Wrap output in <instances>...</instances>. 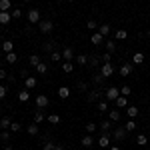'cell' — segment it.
Instances as JSON below:
<instances>
[{
	"mask_svg": "<svg viewBox=\"0 0 150 150\" xmlns=\"http://www.w3.org/2000/svg\"><path fill=\"white\" fill-rule=\"evenodd\" d=\"M38 28H40L42 34H50L52 28H54V24H52V20H40V22H38Z\"/></svg>",
	"mask_w": 150,
	"mask_h": 150,
	"instance_id": "obj_1",
	"label": "cell"
},
{
	"mask_svg": "<svg viewBox=\"0 0 150 150\" xmlns=\"http://www.w3.org/2000/svg\"><path fill=\"white\" fill-rule=\"evenodd\" d=\"M104 96H106V100H112V102H114L116 98L120 96V90H118L116 86H110V88H106V90H104Z\"/></svg>",
	"mask_w": 150,
	"mask_h": 150,
	"instance_id": "obj_2",
	"label": "cell"
},
{
	"mask_svg": "<svg viewBox=\"0 0 150 150\" xmlns=\"http://www.w3.org/2000/svg\"><path fill=\"white\" fill-rule=\"evenodd\" d=\"M100 74H102V78H110L112 74H114V66L110 64V62H106L100 66Z\"/></svg>",
	"mask_w": 150,
	"mask_h": 150,
	"instance_id": "obj_3",
	"label": "cell"
},
{
	"mask_svg": "<svg viewBox=\"0 0 150 150\" xmlns=\"http://www.w3.org/2000/svg\"><path fill=\"white\" fill-rule=\"evenodd\" d=\"M28 22H30V24H38V22H40V12H38V8L28 10Z\"/></svg>",
	"mask_w": 150,
	"mask_h": 150,
	"instance_id": "obj_4",
	"label": "cell"
},
{
	"mask_svg": "<svg viewBox=\"0 0 150 150\" xmlns=\"http://www.w3.org/2000/svg\"><path fill=\"white\" fill-rule=\"evenodd\" d=\"M96 144H98L100 148H108V146H110V134H108V132H104L102 136L96 140Z\"/></svg>",
	"mask_w": 150,
	"mask_h": 150,
	"instance_id": "obj_5",
	"label": "cell"
},
{
	"mask_svg": "<svg viewBox=\"0 0 150 150\" xmlns=\"http://www.w3.org/2000/svg\"><path fill=\"white\" fill-rule=\"evenodd\" d=\"M34 102H36V108H40V110H42V108H46V106H48V96H44V94H38Z\"/></svg>",
	"mask_w": 150,
	"mask_h": 150,
	"instance_id": "obj_6",
	"label": "cell"
},
{
	"mask_svg": "<svg viewBox=\"0 0 150 150\" xmlns=\"http://www.w3.org/2000/svg\"><path fill=\"white\" fill-rule=\"evenodd\" d=\"M74 52H72V48H64V50H62V60H64V62H72V60H74Z\"/></svg>",
	"mask_w": 150,
	"mask_h": 150,
	"instance_id": "obj_7",
	"label": "cell"
},
{
	"mask_svg": "<svg viewBox=\"0 0 150 150\" xmlns=\"http://www.w3.org/2000/svg\"><path fill=\"white\" fill-rule=\"evenodd\" d=\"M118 74H120V76H130V74H132V64H130V62L122 64L120 70H118Z\"/></svg>",
	"mask_w": 150,
	"mask_h": 150,
	"instance_id": "obj_8",
	"label": "cell"
},
{
	"mask_svg": "<svg viewBox=\"0 0 150 150\" xmlns=\"http://www.w3.org/2000/svg\"><path fill=\"white\" fill-rule=\"evenodd\" d=\"M126 134H128V132H126V128H124V126H118L114 130V138L116 140H126Z\"/></svg>",
	"mask_w": 150,
	"mask_h": 150,
	"instance_id": "obj_9",
	"label": "cell"
},
{
	"mask_svg": "<svg viewBox=\"0 0 150 150\" xmlns=\"http://www.w3.org/2000/svg\"><path fill=\"white\" fill-rule=\"evenodd\" d=\"M80 144L84 146V148H90V146L94 144V138L90 136V134H84V136H82V140H80Z\"/></svg>",
	"mask_w": 150,
	"mask_h": 150,
	"instance_id": "obj_10",
	"label": "cell"
},
{
	"mask_svg": "<svg viewBox=\"0 0 150 150\" xmlns=\"http://www.w3.org/2000/svg\"><path fill=\"white\" fill-rule=\"evenodd\" d=\"M24 84H26L28 90H32L36 84H38V80H36V76H26V78H24Z\"/></svg>",
	"mask_w": 150,
	"mask_h": 150,
	"instance_id": "obj_11",
	"label": "cell"
},
{
	"mask_svg": "<svg viewBox=\"0 0 150 150\" xmlns=\"http://www.w3.org/2000/svg\"><path fill=\"white\" fill-rule=\"evenodd\" d=\"M12 20V14L10 12H0V24H4V26H8Z\"/></svg>",
	"mask_w": 150,
	"mask_h": 150,
	"instance_id": "obj_12",
	"label": "cell"
},
{
	"mask_svg": "<svg viewBox=\"0 0 150 150\" xmlns=\"http://www.w3.org/2000/svg\"><path fill=\"white\" fill-rule=\"evenodd\" d=\"M12 10V0H0V12H10Z\"/></svg>",
	"mask_w": 150,
	"mask_h": 150,
	"instance_id": "obj_13",
	"label": "cell"
},
{
	"mask_svg": "<svg viewBox=\"0 0 150 150\" xmlns=\"http://www.w3.org/2000/svg\"><path fill=\"white\" fill-rule=\"evenodd\" d=\"M58 96H60L62 100L70 98V88H68V86H60V88H58Z\"/></svg>",
	"mask_w": 150,
	"mask_h": 150,
	"instance_id": "obj_14",
	"label": "cell"
},
{
	"mask_svg": "<svg viewBox=\"0 0 150 150\" xmlns=\"http://www.w3.org/2000/svg\"><path fill=\"white\" fill-rule=\"evenodd\" d=\"M2 52H6V54L8 52H14V42L12 40H4L2 42Z\"/></svg>",
	"mask_w": 150,
	"mask_h": 150,
	"instance_id": "obj_15",
	"label": "cell"
},
{
	"mask_svg": "<svg viewBox=\"0 0 150 150\" xmlns=\"http://www.w3.org/2000/svg\"><path fill=\"white\" fill-rule=\"evenodd\" d=\"M104 46H106V52H116V48H118V44H116V40H106L104 42Z\"/></svg>",
	"mask_w": 150,
	"mask_h": 150,
	"instance_id": "obj_16",
	"label": "cell"
},
{
	"mask_svg": "<svg viewBox=\"0 0 150 150\" xmlns=\"http://www.w3.org/2000/svg\"><path fill=\"white\" fill-rule=\"evenodd\" d=\"M90 42H92V44H104V36L100 34V32H94V34L90 36Z\"/></svg>",
	"mask_w": 150,
	"mask_h": 150,
	"instance_id": "obj_17",
	"label": "cell"
},
{
	"mask_svg": "<svg viewBox=\"0 0 150 150\" xmlns=\"http://www.w3.org/2000/svg\"><path fill=\"white\" fill-rule=\"evenodd\" d=\"M114 102H116V108H126V106H128V100H126V96H122V94H120V96L116 98Z\"/></svg>",
	"mask_w": 150,
	"mask_h": 150,
	"instance_id": "obj_18",
	"label": "cell"
},
{
	"mask_svg": "<svg viewBox=\"0 0 150 150\" xmlns=\"http://www.w3.org/2000/svg\"><path fill=\"white\" fill-rule=\"evenodd\" d=\"M124 128H126V132H134V130L138 128V124H136V120H134V118H130L126 124H124Z\"/></svg>",
	"mask_w": 150,
	"mask_h": 150,
	"instance_id": "obj_19",
	"label": "cell"
},
{
	"mask_svg": "<svg viewBox=\"0 0 150 150\" xmlns=\"http://www.w3.org/2000/svg\"><path fill=\"white\" fill-rule=\"evenodd\" d=\"M114 38H116V40H126V38H128V32L124 30V28H118V30L114 32Z\"/></svg>",
	"mask_w": 150,
	"mask_h": 150,
	"instance_id": "obj_20",
	"label": "cell"
},
{
	"mask_svg": "<svg viewBox=\"0 0 150 150\" xmlns=\"http://www.w3.org/2000/svg\"><path fill=\"white\" fill-rule=\"evenodd\" d=\"M74 60H76V64H78V66H86V64H88V56H86V54H78Z\"/></svg>",
	"mask_w": 150,
	"mask_h": 150,
	"instance_id": "obj_21",
	"label": "cell"
},
{
	"mask_svg": "<svg viewBox=\"0 0 150 150\" xmlns=\"http://www.w3.org/2000/svg\"><path fill=\"white\" fill-rule=\"evenodd\" d=\"M44 120H46V116H44V112L38 108V110H36V114H34V122H36V124H40V122H44Z\"/></svg>",
	"mask_w": 150,
	"mask_h": 150,
	"instance_id": "obj_22",
	"label": "cell"
},
{
	"mask_svg": "<svg viewBox=\"0 0 150 150\" xmlns=\"http://www.w3.org/2000/svg\"><path fill=\"white\" fill-rule=\"evenodd\" d=\"M40 62H42V60H40V56H36V54H32V56L28 58V64H30L32 68H36V66H38Z\"/></svg>",
	"mask_w": 150,
	"mask_h": 150,
	"instance_id": "obj_23",
	"label": "cell"
},
{
	"mask_svg": "<svg viewBox=\"0 0 150 150\" xmlns=\"http://www.w3.org/2000/svg\"><path fill=\"white\" fill-rule=\"evenodd\" d=\"M62 70L66 74H72L74 72V62H62Z\"/></svg>",
	"mask_w": 150,
	"mask_h": 150,
	"instance_id": "obj_24",
	"label": "cell"
},
{
	"mask_svg": "<svg viewBox=\"0 0 150 150\" xmlns=\"http://www.w3.org/2000/svg\"><path fill=\"white\" fill-rule=\"evenodd\" d=\"M10 124H12V120L8 118V116H4V118L0 120V128H2V130H8V128H10Z\"/></svg>",
	"mask_w": 150,
	"mask_h": 150,
	"instance_id": "obj_25",
	"label": "cell"
},
{
	"mask_svg": "<svg viewBox=\"0 0 150 150\" xmlns=\"http://www.w3.org/2000/svg\"><path fill=\"white\" fill-rule=\"evenodd\" d=\"M126 114H128V118H136V116H138V108H136V106H128Z\"/></svg>",
	"mask_w": 150,
	"mask_h": 150,
	"instance_id": "obj_26",
	"label": "cell"
},
{
	"mask_svg": "<svg viewBox=\"0 0 150 150\" xmlns=\"http://www.w3.org/2000/svg\"><path fill=\"white\" fill-rule=\"evenodd\" d=\"M18 100H20V102H28V100H30V92H28V90L18 92Z\"/></svg>",
	"mask_w": 150,
	"mask_h": 150,
	"instance_id": "obj_27",
	"label": "cell"
},
{
	"mask_svg": "<svg viewBox=\"0 0 150 150\" xmlns=\"http://www.w3.org/2000/svg\"><path fill=\"white\" fill-rule=\"evenodd\" d=\"M98 32L102 36H108L110 34V26H108V24H100V26H98Z\"/></svg>",
	"mask_w": 150,
	"mask_h": 150,
	"instance_id": "obj_28",
	"label": "cell"
},
{
	"mask_svg": "<svg viewBox=\"0 0 150 150\" xmlns=\"http://www.w3.org/2000/svg\"><path fill=\"white\" fill-rule=\"evenodd\" d=\"M36 72H38V74H46L48 72V64L46 62H40V64L36 66Z\"/></svg>",
	"mask_w": 150,
	"mask_h": 150,
	"instance_id": "obj_29",
	"label": "cell"
},
{
	"mask_svg": "<svg viewBox=\"0 0 150 150\" xmlns=\"http://www.w3.org/2000/svg\"><path fill=\"white\" fill-rule=\"evenodd\" d=\"M26 130H28V134H30V136H36V134H38V124H36V122H32V124L26 128Z\"/></svg>",
	"mask_w": 150,
	"mask_h": 150,
	"instance_id": "obj_30",
	"label": "cell"
},
{
	"mask_svg": "<svg viewBox=\"0 0 150 150\" xmlns=\"http://www.w3.org/2000/svg\"><path fill=\"white\" fill-rule=\"evenodd\" d=\"M110 126H112V120H102L100 130H102V132H108V130H110Z\"/></svg>",
	"mask_w": 150,
	"mask_h": 150,
	"instance_id": "obj_31",
	"label": "cell"
},
{
	"mask_svg": "<svg viewBox=\"0 0 150 150\" xmlns=\"http://www.w3.org/2000/svg\"><path fill=\"white\" fill-rule=\"evenodd\" d=\"M16 60H18V56H16V52H8V54H6V62H8V64H14Z\"/></svg>",
	"mask_w": 150,
	"mask_h": 150,
	"instance_id": "obj_32",
	"label": "cell"
},
{
	"mask_svg": "<svg viewBox=\"0 0 150 150\" xmlns=\"http://www.w3.org/2000/svg\"><path fill=\"white\" fill-rule=\"evenodd\" d=\"M132 60H134V64H142V62H144V54H142V52H136V54L132 56Z\"/></svg>",
	"mask_w": 150,
	"mask_h": 150,
	"instance_id": "obj_33",
	"label": "cell"
},
{
	"mask_svg": "<svg viewBox=\"0 0 150 150\" xmlns=\"http://www.w3.org/2000/svg\"><path fill=\"white\" fill-rule=\"evenodd\" d=\"M146 142H148V138H146L144 134H138V136H136V144H138V146H146Z\"/></svg>",
	"mask_w": 150,
	"mask_h": 150,
	"instance_id": "obj_34",
	"label": "cell"
},
{
	"mask_svg": "<svg viewBox=\"0 0 150 150\" xmlns=\"http://www.w3.org/2000/svg\"><path fill=\"white\" fill-rule=\"evenodd\" d=\"M10 14H12V18H14V20L22 18V10H20V8H12V10H10Z\"/></svg>",
	"mask_w": 150,
	"mask_h": 150,
	"instance_id": "obj_35",
	"label": "cell"
},
{
	"mask_svg": "<svg viewBox=\"0 0 150 150\" xmlns=\"http://www.w3.org/2000/svg\"><path fill=\"white\" fill-rule=\"evenodd\" d=\"M46 120L50 122V124H58V122H60V116H58V114H50Z\"/></svg>",
	"mask_w": 150,
	"mask_h": 150,
	"instance_id": "obj_36",
	"label": "cell"
},
{
	"mask_svg": "<svg viewBox=\"0 0 150 150\" xmlns=\"http://www.w3.org/2000/svg\"><path fill=\"white\" fill-rule=\"evenodd\" d=\"M98 110H100V112H108V110H110V108H108V102H106V100L98 102Z\"/></svg>",
	"mask_w": 150,
	"mask_h": 150,
	"instance_id": "obj_37",
	"label": "cell"
},
{
	"mask_svg": "<svg viewBox=\"0 0 150 150\" xmlns=\"http://www.w3.org/2000/svg\"><path fill=\"white\" fill-rule=\"evenodd\" d=\"M110 120H112V122L120 120V110H110Z\"/></svg>",
	"mask_w": 150,
	"mask_h": 150,
	"instance_id": "obj_38",
	"label": "cell"
},
{
	"mask_svg": "<svg viewBox=\"0 0 150 150\" xmlns=\"http://www.w3.org/2000/svg\"><path fill=\"white\" fill-rule=\"evenodd\" d=\"M54 148H56V144L52 140H44V150H54Z\"/></svg>",
	"mask_w": 150,
	"mask_h": 150,
	"instance_id": "obj_39",
	"label": "cell"
},
{
	"mask_svg": "<svg viewBox=\"0 0 150 150\" xmlns=\"http://www.w3.org/2000/svg\"><path fill=\"white\" fill-rule=\"evenodd\" d=\"M120 94H122V96H130V94H132V88H130V86H122V88H120Z\"/></svg>",
	"mask_w": 150,
	"mask_h": 150,
	"instance_id": "obj_40",
	"label": "cell"
},
{
	"mask_svg": "<svg viewBox=\"0 0 150 150\" xmlns=\"http://www.w3.org/2000/svg\"><path fill=\"white\" fill-rule=\"evenodd\" d=\"M50 60H54V62H56V60H62V52H56V50H54V52L50 54Z\"/></svg>",
	"mask_w": 150,
	"mask_h": 150,
	"instance_id": "obj_41",
	"label": "cell"
},
{
	"mask_svg": "<svg viewBox=\"0 0 150 150\" xmlns=\"http://www.w3.org/2000/svg\"><path fill=\"white\" fill-rule=\"evenodd\" d=\"M86 132H88V134L96 132V124H94V122H88V124H86Z\"/></svg>",
	"mask_w": 150,
	"mask_h": 150,
	"instance_id": "obj_42",
	"label": "cell"
},
{
	"mask_svg": "<svg viewBox=\"0 0 150 150\" xmlns=\"http://www.w3.org/2000/svg\"><path fill=\"white\" fill-rule=\"evenodd\" d=\"M20 128H22V126H20V122H12V124H10L12 132H20Z\"/></svg>",
	"mask_w": 150,
	"mask_h": 150,
	"instance_id": "obj_43",
	"label": "cell"
},
{
	"mask_svg": "<svg viewBox=\"0 0 150 150\" xmlns=\"http://www.w3.org/2000/svg\"><path fill=\"white\" fill-rule=\"evenodd\" d=\"M56 46V44H54V42H46V44H44V50H46V52H50V54H52V52H54V50H52V48Z\"/></svg>",
	"mask_w": 150,
	"mask_h": 150,
	"instance_id": "obj_44",
	"label": "cell"
},
{
	"mask_svg": "<svg viewBox=\"0 0 150 150\" xmlns=\"http://www.w3.org/2000/svg\"><path fill=\"white\" fill-rule=\"evenodd\" d=\"M110 58H112V54H110V52H104L100 60H102V64H106V62H110Z\"/></svg>",
	"mask_w": 150,
	"mask_h": 150,
	"instance_id": "obj_45",
	"label": "cell"
},
{
	"mask_svg": "<svg viewBox=\"0 0 150 150\" xmlns=\"http://www.w3.org/2000/svg\"><path fill=\"white\" fill-rule=\"evenodd\" d=\"M0 140H10V132L8 130H2L0 132Z\"/></svg>",
	"mask_w": 150,
	"mask_h": 150,
	"instance_id": "obj_46",
	"label": "cell"
},
{
	"mask_svg": "<svg viewBox=\"0 0 150 150\" xmlns=\"http://www.w3.org/2000/svg\"><path fill=\"white\" fill-rule=\"evenodd\" d=\"M86 28H88V30H94V28H98V26H96L94 20H88V22H86Z\"/></svg>",
	"mask_w": 150,
	"mask_h": 150,
	"instance_id": "obj_47",
	"label": "cell"
},
{
	"mask_svg": "<svg viewBox=\"0 0 150 150\" xmlns=\"http://www.w3.org/2000/svg\"><path fill=\"white\" fill-rule=\"evenodd\" d=\"M6 94H8L6 86H2V84H0V98H6Z\"/></svg>",
	"mask_w": 150,
	"mask_h": 150,
	"instance_id": "obj_48",
	"label": "cell"
},
{
	"mask_svg": "<svg viewBox=\"0 0 150 150\" xmlns=\"http://www.w3.org/2000/svg\"><path fill=\"white\" fill-rule=\"evenodd\" d=\"M96 98H98V92H90V96H88V100H90V102H94Z\"/></svg>",
	"mask_w": 150,
	"mask_h": 150,
	"instance_id": "obj_49",
	"label": "cell"
},
{
	"mask_svg": "<svg viewBox=\"0 0 150 150\" xmlns=\"http://www.w3.org/2000/svg\"><path fill=\"white\" fill-rule=\"evenodd\" d=\"M6 76H8V74H6V70H2V68H0V80H4Z\"/></svg>",
	"mask_w": 150,
	"mask_h": 150,
	"instance_id": "obj_50",
	"label": "cell"
},
{
	"mask_svg": "<svg viewBox=\"0 0 150 150\" xmlns=\"http://www.w3.org/2000/svg\"><path fill=\"white\" fill-rule=\"evenodd\" d=\"M54 150H64V148H62V146H60V144H56V148H54Z\"/></svg>",
	"mask_w": 150,
	"mask_h": 150,
	"instance_id": "obj_51",
	"label": "cell"
},
{
	"mask_svg": "<svg viewBox=\"0 0 150 150\" xmlns=\"http://www.w3.org/2000/svg\"><path fill=\"white\" fill-rule=\"evenodd\" d=\"M110 150H120V148H118V146H110Z\"/></svg>",
	"mask_w": 150,
	"mask_h": 150,
	"instance_id": "obj_52",
	"label": "cell"
},
{
	"mask_svg": "<svg viewBox=\"0 0 150 150\" xmlns=\"http://www.w3.org/2000/svg\"><path fill=\"white\" fill-rule=\"evenodd\" d=\"M4 150H12V148H10V146H4Z\"/></svg>",
	"mask_w": 150,
	"mask_h": 150,
	"instance_id": "obj_53",
	"label": "cell"
},
{
	"mask_svg": "<svg viewBox=\"0 0 150 150\" xmlns=\"http://www.w3.org/2000/svg\"><path fill=\"white\" fill-rule=\"evenodd\" d=\"M22 2H30V0H22Z\"/></svg>",
	"mask_w": 150,
	"mask_h": 150,
	"instance_id": "obj_54",
	"label": "cell"
},
{
	"mask_svg": "<svg viewBox=\"0 0 150 150\" xmlns=\"http://www.w3.org/2000/svg\"><path fill=\"white\" fill-rule=\"evenodd\" d=\"M68 2H74V0H68Z\"/></svg>",
	"mask_w": 150,
	"mask_h": 150,
	"instance_id": "obj_55",
	"label": "cell"
}]
</instances>
